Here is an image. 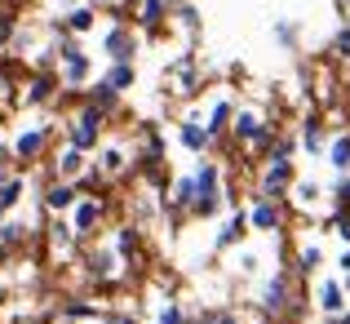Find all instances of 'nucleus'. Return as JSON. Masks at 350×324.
Returning a JSON list of instances; mask_svg holds the SVG:
<instances>
[{
  "label": "nucleus",
  "instance_id": "obj_1",
  "mask_svg": "<svg viewBox=\"0 0 350 324\" xmlns=\"http://www.w3.org/2000/svg\"><path fill=\"white\" fill-rule=\"evenodd\" d=\"M293 307H297V298H293L288 275L275 271L271 280H266V289H262V316H288Z\"/></svg>",
  "mask_w": 350,
  "mask_h": 324
},
{
  "label": "nucleus",
  "instance_id": "obj_2",
  "mask_svg": "<svg viewBox=\"0 0 350 324\" xmlns=\"http://www.w3.org/2000/svg\"><path fill=\"white\" fill-rule=\"evenodd\" d=\"M293 160H266V169H262V196H271V200H280L284 191H293Z\"/></svg>",
  "mask_w": 350,
  "mask_h": 324
},
{
  "label": "nucleus",
  "instance_id": "obj_3",
  "mask_svg": "<svg viewBox=\"0 0 350 324\" xmlns=\"http://www.w3.org/2000/svg\"><path fill=\"white\" fill-rule=\"evenodd\" d=\"M248 227H253V231H280V227H284V209H280V200L257 196V205L248 209Z\"/></svg>",
  "mask_w": 350,
  "mask_h": 324
},
{
  "label": "nucleus",
  "instance_id": "obj_4",
  "mask_svg": "<svg viewBox=\"0 0 350 324\" xmlns=\"http://www.w3.org/2000/svg\"><path fill=\"white\" fill-rule=\"evenodd\" d=\"M98 125H103V111L89 107L85 116H80L76 125H71V134H67V138H71V147H76V151H89V147L98 142Z\"/></svg>",
  "mask_w": 350,
  "mask_h": 324
},
{
  "label": "nucleus",
  "instance_id": "obj_5",
  "mask_svg": "<svg viewBox=\"0 0 350 324\" xmlns=\"http://www.w3.org/2000/svg\"><path fill=\"white\" fill-rule=\"evenodd\" d=\"M346 284L342 280H319V293H315V302H319V311H324V316H342V311H350L346 307Z\"/></svg>",
  "mask_w": 350,
  "mask_h": 324
},
{
  "label": "nucleus",
  "instance_id": "obj_6",
  "mask_svg": "<svg viewBox=\"0 0 350 324\" xmlns=\"http://www.w3.org/2000/svg\"><path fill=\"white\" fill-rule=\"evenodd\" d=\"M297 138H301V151L306 155H324L328 151V129L319 125V116H310L306 125L297 129Z\"/></svg>",
  "mask_w": 350,
  "mask_h": 324
},
{
  "label": "nucleus",
  "instance_id": "obj_7",
  "mask_svg": "<svg viewBox=\"0 0 350 324\" xmlns=\"http://www.w3.org/2000/svg\"><path fill=\"white\" fill-rule=\"evenodd\" d=\"M217 182H222V169H217V164H200V173H196V205H204V200H222Z\"/></svg>",
  "mask_w": 350,
  "mask_h": 324
},
{
  "label": "nucleus",
  "instance_id": "obj_8",
  "mask_svg": "<svg viewBox=\"0 0 350 324\" xmlns=\"http://www.w3.org/2000/svg\"><path fill=\"white\" fill-rule=\"evenodd\" d=\"M328 164H333V173H350V129H342L337 138H328Z\"/></svg>",
  "mask_w": 350,
  "mask_h": 324
},
{
  "label": "nucleus",
  "instance_id": "obj_9",
  "mask_svg": "<svg viewBox=\"0 0 350 324\" xmlns=\"http://www.w3.org/2000/svg\"><path fill=\"white\" fill-rule=\"evenodd\" d=\"M244 231H248V214H235L226 218V227L217 231V240H213V249H231V245H239V240H244Z\"/></svg>",
  "mask_w": 350,
  "mask_h": 324
},
{
  "label": "nucleus",
  "instance_id": "obj_10",
  "mask_svg": "<svg viewBox=\"0 0 350 324\" xmlns=\"http://www.w3.org/2000/svg\"><path fill=\"white\" fill-rule=\"evenodd\" d=\"M44 205H49L53 214H58V209H71V205H76V187H71V182H58V187H49V191H44Z\"/></svg>",
  "mask_w": 350,
  "mask_h": 324
},
{
  "label": "nucleus",
  "instance_id": "obj_11",
  "mask_svg": "<svg viewBox=\"0 0 350 324\" xmlns=\"http://www.w3.org/2000/svg\"><path fill=\"white\" fill-rule=\"evenodd\" d=\"M262 129H266V125L253 116V111H239V116H235V138H239V142H248V147H253V138L262 134Z\"/></svg>",
  "mask_w": 350,
  "mask_h": 324
},
{
  "label": "nucleus",
  "instance_id": "obj_12",
  "mask_svg": "<svg viewBox=\"0 0 350 324\" xmlns=\"http://www.w3.org/2000/svg\"><path fill=\"white\" fill-rule=\"evenodd\" d=\"M107 53H116V62H129V58H133V40L124 36V27H116V32L107 36Z\"/></svg>",
  "mask_w": 350,
  "mask_h": 324
},
{
  "label": "nucleus",
  "instance_id": "obj_13",
  "mask_svg": "<svg viewBox=\"0 0 350 324\" xmlns=\"http://www.w3.org/2000/svg\"><path fill=\"white\" fill-rule=\"evenodd\" d=\"M208 142H213V134H208V129H200V125H182V147H187V151H204Z\"/></svg>",
  "mask_w": 350,
  "mask_h": 324
},
{
  "label": "nucleus",
  "instance_id": "obj_14",
  "mask_svg": "<svg viewBox=\"0 0 350 324\" xmlns=\"http://www.w3.org/2000/svg\"><path fill=\"white\" fill-rule=\"evenodd\" d=\"M40 147H44V129H27V134L18 138L14 151L23 155V160H31V155H40Z\"/></svg>",
  "mask_w": 350,
  "mask_h": 324
},
{
  "label": "nucleus",
  "instance_id": "obj_15",
  "mask_svg": "<svg viewBox=\"0 0 350 324\" xmlns=\"http://www.w3.org/2000/svg\"><path fill=\"white\" fill-rule=\"evenodd\" d=\"M319 262H324V249H319V245H301V249H297V271H301V275L319 271Z\"/></svg>",
  "mask_w": 350,
  "mask_h": 324
},
{
  "label": "nucleus",
  "instance_id": "obj_16",
  "mask_svg": "<svg viewBox=\"0 0 350 324\" xmlns=\"http://www.w3.org/2000/svg\"><path fill=\"white\" fill-rule=\"evenodd\" d=\"M98 218H103V205H98V200H85V205L76 209V236L89 231V227H98Z\"/></svg>",
  "mask_w": 350,
  "mask_h": 324
},
{
  "label": "nucleus",
  "instance_id": "obj_17",
  "mask_svg": "<svg viewBox=\"0 0 350 324\" xmlns=\"http://www.w3.org/2000/svg\"><path fill=\"white\" fill-rule=\"evenodd\" d=\"M319 196H324V187H319L315 178H301V182H293V200H297V205H315Z\"/></svg>",
  "mask_w": 350,
  "mask_h": 324
},
{
  "label": "nucleus",
  "instance_id": "obj_18",
  "mask_svg": "<svg viewBox=\"0 0 350 324\" xmlns=\"http://www.w3.org/2000/svg\"><path fill=\"white\" fill-rule=\"evenodd\" d=\"M85 76H89V58H85L80 49H71V53H67V80H71V85H80Z\"/></svg>",
  "mask_w": 350,
  "mask_h": 324
},
{
  "label": "nucleus",
  "instance_id": "obj_19",
  "mask_svg": "<svg viewBox=\"0 0 350 324\" xmlns=\"http://www.w3.org/2000/svg\"><path fill=\"white\" fill-rule=\"evenodd\" d=\"M116 94H120V89H111L107 80H98L94 94H89V103H98V111H111V107H116Z\"/></svg>",
  "mask_w": 350,
  "mask_h": 324
},
{
  "label": "nucleus",
  "instance_id": "obj_20",
  "mask_svg": "<svg viewBox=\"0 0 350 324\" xmlns=\"http://www.w3.org/2000/svg\"><path fill=\"white\" fill-rule=\"evenodd\" d=\"M328 227L337 231L342 245H350V209H333V214H328Z\"/></svg>",
  "mask_w": 350,
  "mask_h": 324
},
{
  "label": "nucleus",
  "instance_id": "obj_21",
  "mask_svg": "<svg viewBox=\"0 0 350 324\" xmlns=\"http://www.w3.org/2000/svg\"><path fill=\"white\" fill-rule=\"evenodd\" d=\"M18 196H23V182H18V178H9L5 187H0V214H9V209L18 205Z\"/></svg>",
  "mask_w": 350,
  "mask_h": 324
},
{
  "label": "nucleus",
  "instance_id": "obj_22",
  "mask_svg": "<svg viewBox=\"0 0 350 324\" xmlns=\"http://www.w3.org/2000/svg\"><path fill=\"white\" fill-rule=\"evenodd\" d=\"M333 209H350V173H337V182H333Z\"/></svg>",
  "mask_w": 350,
  "mask_h": 324
},
{
  "label": "nucleus",
  "instance_id": "obj_23",
  "mask_svg": "<svg viewBox=\"0 0 350 324\" xmlns=\"http://www.w3.org/2000/svg\"><path fill=\"white\" fill-rule=\"evenodd\" d=\"M226 120H231V103H217L213 107V116H208V134H226Z\"/></svg>",
  "mask_w": 350,
  "mask_h": 324
},
{
  "label": "nucleus",
  "instance_id": "obj_24",
  "mask_svg": "<svg viewBox=\"0 0 350 324\" xmlns=\"http://www.w3.org/2000/svg\"><path fill=\"white\" fill-rule=\"evenodd\" d=\"M107 85H111V89H129V85H133V67H129V62H116L111 76H107Z\"/></svg>",
  "mask_w": 350,
  "mask_h": 324
},
{
  "label": "nucleus",
  "instance_id": "obj_25",
  "mask_svg": "<svg viewBox=\"0 0 350 324\" xmlns=\"http://www.w3.org/2000/svg\"><path fill=\"white\" fill-rule=\"evenodd\" d=\"M80 169H85V160H80V151H76V147H71V151H67V155H62V160H58V173H62V178H76Z\"/></svg>",
  "mask_w": 350,
  "mask_h": 324
},
{
  "label": "nucleus",
  "instance_id": "obj_26",
  "mask_svg": "<svg viewBox=\"0 0 350 324\" xmlns=\"http://www.w3.org/2000/svg\"><path fill=\"white\" fill-rule=\"evenodd\" d=\"M275 40H280L284 49H293V45H297V27H293L288 18H280V23H275Z\"/></svg>",
  "mask_w": 350,
  "mask_h": 324
},
{
  "label": "nucleus",
  "instance_id": "obj_27",
  "mask_svg": "<svg viewBox=\"0 0 350 324\" xmlns=\"http://www.w3.org/2000/svg\"><path fill=\"white\" fill-rule=\"evenodd\" d=\"M173 196H178V200H173V205H187V209H196V178H182Z\"/></svg>",
  "mask_w": 350,
  "mask_h": 324
},
{
  "label": "nucleus",
  "instance_id": "obj_28",
  "mask_svg": "<svg viewBox=\"0 0 350 324\" xmlns=\"http://www.w3.org/2000/svg\"><path fill=\"white\" fill-rule=\"evenodd\" d=\"M333 53H337V58H350V23L333 36Z\"/></svg>",
  "mask_w": 350,
  "mask_h": 324
},
{
  "label": "nucleus",
  "instance_id": "obj_29",
  "mask_svg": "<svg viewBox=\"0 0 350 324\" xmlns=\"http://www.w3.org/2000/svg\"><path fill=\"white\" fill-rule=\"evenodd\" d=\"M133 245H137V231H116V249H120V253H133Z\"/></svg>",
  "mask_w": 350,
  "mask_h": 324
},
{
  "label": "nucleus",
  "instance_id": "obj_30",
  "mask_svg": "<svg viewBox=\"0 0 350 324\" xmlns=\"http://www.w3.org/2000/svg\"><path fill=\"white\" fill-rule=\"evenodd\" d=\"M23 236H27V227H18V222H9V227H0V240H5V245H18Z\"/></svg>",
  "mask_w": 350,
  "mask_h": 324
},
{
  "label": "nucleus",
  "instance_id": "obj_31",
  "mask_svg": "<svg viewBox=\"0 0 350 324\" xmlns=\"http://www.w3.org/2000/svg\"><path fill=\"white\" fill-rule=\"evenodd\" d=\"M160 324H182V307H178V302H164V311H160Z\"/></svg>",
  "mask_w": 350,
  "mask_h": 324
},
{
  "label": "nucleus",
  "instance_id": "obj_32",
  "mask_svg": "<svg viewBox=\"0 0 350 324\" xmlns=\"http://www.w3.org/2000/svg\"><path fill=\"white\" fill-rule=\"evenodd\" d=\"M71 27H76V32H89V27H94V14H89V9H76V14H71Z\"/></svg>",
  "mask_w": 350,
  "mask_h": 324
},
{
  "label": "nucleus",
  "instance_id": "obj_33",
  "mask_svg": "<svg viewBox=\"0 0 350 324\" xmlns=\"http://www.w3.org/2000/svg\"><path fill=\"white\" fill-rule=\"evenodd\" d=\"M164 14V5H160V0H146V9H142V23L146 27H155V18H160Z\"/></svg>",
  "mask_w": 350,
  "mask_h": 324
},
{
  "label": "nucleus",
  "instance_id": "obj_34",
  "mask_svg": "<svg viewBox=\"0 0 350 324\" xmlns=\"http://www.w3.org/2000/svg\"><path fill=\"white\" fill-rule=\"evenodd\" d=\"M103 169H107V173H120V169H124V160H120V151H107V155H103Z\"/></svg>",
  "mask_w": 350,
  "mask_h": 324
},
{
  "label": "nucleus",
  "instance_id": "obj_35",
  "mask_svg": "<svg viewBox=\"0 0 350 324\" xmlns=\"http://www.w3.org/2000/svg\"><path fill=\"white\" fill-rule=\"evenodd\" d=\"M44 98H49V80H36L31 85V103H44Z\"/></svg>",
  "mask_w": 350,
  "mask_h": 324
},
{
  "label": "nucleus",
  "instance_id": "obj_36",
  "mask_svg": "<svg viewBox=\"0 0 350 324\" xmlns=\"http://www.w3.org/2000/svg\"><path fill=\"white\" fill-rule=\"evenodd\" d=\"M67 316H71V320H85V316H94V307H85V302H71Z\"/></svg>",
  "mask_w": 350,
  "mask_h": 324
},
{
  "label": "nucleus",
  "instance_id": "obj_37",
  "mask_svg": "<svg viewBox=\"0 0 350 324\" xmlns=\"http://www.w3.org/2000/svg\"><path fill=\"white\" fill-rule=\"evenodd\" d=\"M208 324H239V320H235V311H213Z\"/></svg>",
  "mask_w": 350,
  "mask_h": 324
},
{
  "label": "nucleus",
  "instance_id": "obj_38",
  "mask_svg": "<svg viewBox=\"0 0 350 324\" xmlns=\"http://www.w3.org/2000/svg\"><path fill=\"white\" fill-rule=\"evenodd\" d=\"M239 271L253 275V271H257V258H253V253H244V258H239Z\"/></svg>",
  "mask_w": 350,
  "mask_h": 324
},
{
  "label": "nucleus",
  "instance_id": "obj_39",
  "mask_svg": "<svg viewBox=\"0 0 350 324\" xmlns=\"http://www.w3.org/2000/svg\"><path fill=\"white\" fill-rule=\"evenodd\" d=\"M337 266H342V271H350V249H342V258H337Z\"/></svg>",
  "mask_w": 350,
  "mask_h": 324
},
{
  "label": "nucleus",
  "instance_id": "obj_40",
  "mask_svg": "<svg viewBox=\"0 0 350 324\" xmlns=\"http://www.w3.org/2000/svg\"><path fill=\"white\" fill-rule=\"evenodd\" d=\"M342 284H346V293H350V271H346V275H342Z\"/></svg>",
  "mask_w": 350,
  "mask_h": 324
},
{
  "label": "nucleus",
  "instance_id": "obj_41",
  "mask_svg": "<svg viewBox=\"0 0 350 324\" xmlns=\"http://www.w3.org/2000/svg\"><path fill=\"white\" fill-rule=\"evenodd\" d=\"M5 155H9V151H5V147H0V169H5Z\"/></svg>",
  "mask_w": 350,
  "mask_h": 324
},
{
  "label": "nucleus",
  "instance_id": "obj_42",
  "mask_svg": "<svg viewBox=\"0 0 350 324\" xmlns=\"http://www.w3.org/2000/svg\"><path fill=\"white\" fill-rule=\"evenodd\" d=\"M111 324H133V320H124V316H120V320H111Z\"/></svg>",
  "mask_w": 350,
  "mask_h": 324
},
{
  "label": "nucleus",
  "instance_id": "obj_43",
  "mask_svg": "<svg viewBox=\"0 0 350 324\" xmlns=\"http://www.w3.org/2000/svg\"><path fill=\"white\" fill-rule=\"evenodd\" d=\"M342 5H346V0H342Z\"/></svg>",
  "mask_w": 350,
  "mask_h": 324
}]
</instances>
